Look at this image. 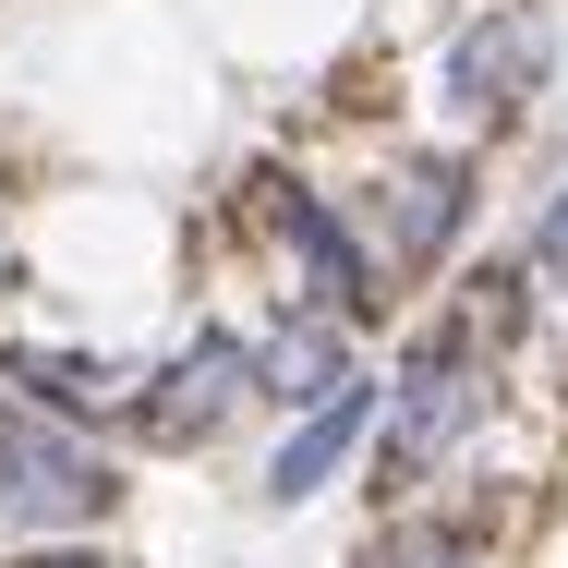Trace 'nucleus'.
Returning <instances> with one entry per match:
<instances>
[{
    "label": "nucleus",
    "mask_w": 568,
    "mask_h": 568,
    "mask_svg": "<svg viewBox=\"0 0 568 568\" xmlns=\"http://www.w3.org/2000/svg\"><path fill=\"white\" fill-rule=\"evenodd\" d=\"M375 399H387V459H375V484H436V471H459V459L484 448L496 351L448 315V327H424V339L399 351V375H387Z\"/></svg>",
    "instance_id": "f257e3e1"
},
{
    "label": "nucleus",
    "mask_w": 568,
    "mask_h": 568,
    "mask_svg": "<svg viewBox=\"0 0 568 568\" xmlns=\"http://www.w3.org/2000/svg\"><path fill=\"white\" fill-rule=\"evenodd\" d=\"M339 219L363 230L375 278H424V266H448L459 230H471V158H448V145H387Z\"/></svg>",
    "instance_id": "f03ea898"
},
{
    "label": "nucleus",
    "mask_w": 568,
    "mask_h": 568,
    "mask_svg": "<svg viewBox=\"0 0 568 568\" xmlns=\"http://www.w3.org/2000/svg\"><path fill=\"white\" fill-rule=\"evenodd\" d=\"M110 508H121V471L98 459L85 424L0 412V520L12 532H98Z\"/></svg>",
    "instance_id": "7ed1b4c3"
},
{
    "label": "nucleus",
    "mask_w": 568,
    "mask_h": 568,
    "mask_svg": "<svg viewBox=\"0 0 568 568\" xmlns=\"http://www.w3.org/2000/svg\"><path fill=\"white\" fill-rule=\"evenodd\" d=\"M121 412H133L145 448H219L230 424L254 412V339H230V327L182 339L145 387H121Z\"/></svg>",
    "instance_id": "20e7f679"
},
{
    "label": "nucleus",
    "mask_w": 568,
    "mask_h": 568,
    "mask_svg": "<svg viewBox=\"0 0 568 568\" xmlns=\"http://www.w3.org/2000/svg\"><path fill=\"white\" fill-rule=\"evenodd\" d=\"M545 73H557V24H545L532 0H484V12L448 37V110L484 121V133H508V121L532 110Z\"/></svg>",
    "instance_id": "39448f33"
},
{
    "label": "nucleus",
    "mask_w": 568,
    "mask_h": 568,
    "mask_svg": "<svg viewBox=\"0 0 568 568\" xmlns=\"http://www.w3.org/2000/svg\"><path fill=\"white\" fill-rule=\"evenodd\" d=\"M278 254H291V315H327V327H363L375 303H387V278H375V254H363V230L339 219V194H278Z\"/></svg>",
    "instance_id": "423d86ee"
},
{
    "label": "nucleus",
    "mask_w": 568,
    "mask_h": 568,
    "mask_svg": "<svg viewBox=\"0 0 568 568\" xmlns=\"http://www.w3.org/2000/svg\"><path fill=\"white\" fill-rule=\"evenodd\" d=\"M363 424H375V387L351 375V387H327V399H315V412L278 436V459H266V484H254V496H266V508H303V496H327V471L363 448Z\"/></svg>",
    "instance_id": "0eeeda50"
},
{
    "label": "nucleus",
    "mask_w": 568,
    "mask_h": 568,
    "mask_svg": "<svg viewBox=\"0 0 568 568\" xmlns=\"http://www.w3.org/2000/svg\"><path fill=\"white\" fill-rule=\"evenodd\" d=\"M327 387H351V327H327V315H278V339H254V399L315 412Z\"/></svg>",
    "instance_id": "6e6552de"
},
{
    "label": "nucleus",
    "mask_w": 568,
    "mask_h": 568,
    "mask_svg": "<svg viewBox=\"0 0 568 568\" xmlns=\"http://www.w3.org/2000/svg\"><path fill=\"white\" fill-rule=\"evenodd\" d=\"M0 387H24L49 424H98L133 375H121V363H98V351H37V339H12V351H0Z\"/></svg>",
    "instance_id": "1a4fd4ad"
},
{
    "label": "nucleus",
    "mask_w": 568,
    "mask_h": 568,
    "mask_svg": "<svg viewBox=\"0 0 568 568\" xmlns=\"http://www.w3.org/2000/svg\"><path fill=\"white\" fill-rule=\"evenodd\" d=\"M363 568H484V557H471L459 520H387V532L363 545Z\"/></svg>",
    "instance_id": "9d476101"
},
{
    "label": "nucleus",
    "mask_w": 568,
    "mask_h": 568,
    "mask_svg": "<svg viewBox=\"0 0 568 568\" xmlns=\"http://www.w3.org/2000/svg\"><path fill=\"white\" fill-rule=\"evenodd\" d=\"M532 278H545V291H568V194L545 206V230H532Z\"/></svg>",
    "instance_id": "9b49d317"
},
{
    "label": "nucleus",
    "mask_w": 568,
    "mask_h": 568,
    "mask_svg": "<svg viewBox=\"0 0 568 568\" xmlns=\"http://www.w3.org/2000/svg\"><path fill=\"white\" fill-rule=\"evenodd\" d=\"M24 568H121V557H98V545H49V557H24Z\"/></svg>",
    "instance_id": "f8f14e48"
}]
</instances>
